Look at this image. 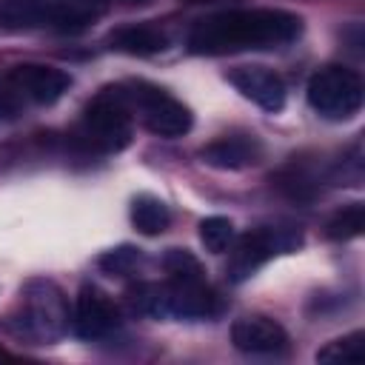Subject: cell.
Segmentation results:
<instances>
[{
	"instance_id": "obj_1",
	"label": "cell",
	"mask_w": 365,
	"mask_h": 365,
	"mask_svg": "<svg viewBox=\"0 0 365 365\" xmlns=\"http://www.w3.org/2000/svg\"><path fill=\"white\" fill-rule=\"evenodd\" d=\"M302 20L285 9H231L200 20L188 34L194 54H231L248 48H279L297 40Z\"/></svg>"
},
{
	"instance_id": "obj_2",
	"label": "cell",
	"mask_w": 365,
	"mask_h": 365,
	"mask_svg": "<svg viewBox=\"0 0 365 365\" xmlns=\"http://www.w3.org/2000/svg\"><path fill=\"white\" fill-rule=\"evenodd\" d=\"M106 0H3L0 23L6 29H54L77 34L106 14Z\"/></svg>"
},
{
	"instance_id": "obj_3",
	"label": "cell",
	"mask_w": 365,
	"mask_h": 365,
	"mask_svg": "<svg viewBox=\"0 0 365 365\" xmlns=\"http://www.w3.org/2000/svg\"><path fill=\"white\" fill-rule=\"evenodd\" d=\"M131 134H134V114L123 86L103 88L86 106L77 125V140L86 148L103 151V154L123 151L131 143Z\"/></svg>"
},
{
	"instance_id": "obj_4",
	"label": "cell",
	"mask_w": 365,
	"mask_h": 365,
	"mask_svg": "<svg viewBox=\"0 0 365 365\" xmlns=\"http://www.w3.org/2000/svg\"><path fill=\"white\" fill-rule=\"evenodd\" d=\"M68 328V305L63 291L48 279H31L23 291L17 314L9 317V331L26 342H57Z\"/></svg>"
},
{
	"instance_id": "obj_5",
	"label": "cell",
	"mask_w": 365,
	"mask_h": 365,
	"mask_svg": "<svg viewBox=\"0 0 365 365\" xmlns=\"http://www.w3.org/2000/svg\"><path fill=\"white\" fill-rule=\"evenodd\" d=\"M123 91H125L131 108L140 111V120L151 134L174 140V137H182L191 131L194 117H191L188 106H182L165 88H160L148 80H128V83H123Z\"/></svg>"
},
{
	"instance_id": "obj_6",
	"label": "cell",
	"mask_w": 365,
	"mask_h": 365,
	"mask_svg": "<svg viewBox=\"0 0 365 365\" xmlns=\"http://www.w3.org/2000/svg\"><path fill=\"white\" fill-rule=\"evenodd\" d=\"M308 106L325 120H348L362 106V80L354 68L325 66L308 80Z\"/></svg>"
},
{
	"instance_id": "obj_7",
	"label": "cell",
	"mask_w": 365,
	"mask_h": 365,
	"mask_svg": "<svg viewBox=\"0 0 365 365\" xmlns=\"http://www.w3.org/2000/svg\"><path fill=\"white\" fill-rule=\"evenodd\" d=\"M302 242V234L297 228H279V225H259L248 234H242L237 240V245L231 248L225 274L231 282H245L254 271H259L271 257L294 251Z\"/></svg>"
},
{
	"instance_id": "obj_8",
	"label": "cell",
	"mask_w": 365,
	"mask_h": 365,
	"mask_svg": "<svg viewBox=\"0 0 365 365\" xmlns=\"http://www.w3.org/2000/svg\"><path fill=\"white\" fill-rule=\"evenodd\" d=\"M9 86L17 97H26L37 106H51L71 88V74L43 63H20L9 71Z\"/></svg>"
},
{
	"instance_id": "obj_9",
	"label": "cell",
	"mask_w": 365,
	"mask_h": 365,
	"mask_svg": "<svg viewBox=\"0 0 365 365\" xmlns=\"http://www.w3.org/2000/svg\"><path fill=\"white\" fill-rule=\"evenodd\" d=\"M120 328V308L114 305V299L86 282L77 294V302H74V331L80 339H103L108 334H114Z\"/></svg>"
},
{
	"instance_id": "obj_10",
	"label": "cell",
	"mask_w": 365,
	"mask_h": 365,
	"mask_svg": "<svg viewBox=\"0 0 365 365\" xmlns=\"http://www.w3.org/2000/svg\"><path fill=\"white\" fill-rule=\"evenodd\" d=\"M228 83L248 97L251 103H257L262 111H282L285 106V83L277 71L265 68V66H237L228 71Z\"/></svg>"
},
{
	"instance_id": "obj_11",
	"label": "cell",
	"mask_w": 365,
	"mask_h": 365,
	"mask_svg": "<svg viewBox=\"0 0 365 365\" xmlns=\"http://www.w3.org/2000/svg\"><path fill=\"white\" fill-rule=\"evenodd\" d=\"M200 157L214 168L240 171L262 160V143L257 134H222L214 143H208L200 151Z\"/></svg>"
},
{
	"instance_id": "obj_12",
	"label": "cell",
	"mask_w": 365,
	"mask_h": 365,
	"mask_svg": "<svg viewBox=\"0 0 365 365\" xmlns=\"http://www.w3.org/2000/svg\"><path fill=\"white\" fill-rule=\"evenodd\" d=\"M231 342L245 354H279L288 345V334L271 317H240L231 325Z\"/></svg>"
},
{
	"instance_id": "obj_13",
	"label": "cell",
	"mask_w": 365,
	"mask_h": 365,
	"mask_svg": "<svg viewBox=\"0 0 365 365\" xmlns=\"http://www.w3.org/2000/svg\"><path fill=\"white\" fill-rule=\"evenodd\" d=\"M168 294V317L177 319H208L220 311L217 294L208 288L205 279L197 282H165Z\"/></svg>"
},
{
	"instance_id": "obj_14",
	"label": "cell",
	"mask_w": 365,
	"mask_h": 365,
	"mask_svg": "<svg viewBox=\"0 0 365 365\" xmlns=\"http://www.w3.org/2000/svg\"><path fill=\"white\" fill-rule=\"evenodd\" d=\"M108 46L114 51L131 54V57H148V54H160L168 48V37L165 31H160L157 26H123L117 31L108 34Z\"/></svg>"
},
{
	"instance_id": "obj_15",
	"label": "cell",
	"mask_w": 365,
	"mask_h": 365,
	"mask_svg": "<svg viewBox=\"0 0 365 365\" xmlns=\"http://www.w3.org/2000/svg\"><path fill=\"white\" fill-rule=\"evenodd\" d=\"M131 222H134V228L140 234L157 237V234H163L168 228L171 211H168V205L160 197H154V194H137L131 200Z\"/></svg>"
},
{
	"instance_id": "obj_16",
	"label": "cell",
	"mask_w": 365,
	"mask_h": 365,
	"mask_svg": "<svg viewBox=\"0 0 365 365\" xmlns=\"http://www.w3.org/2000/svg\"><path fill=\"white\" fill-rule=\"evenodd\" d=\"M128 305H131L137 314H143V317L165 319V317H168L165 282H137L134 288H128Z\"/></svg>"
},
{
	"instance_id": "obj_17",
	"label": "cell",
	"mask_w": 365,
	"mask_h": 365,
	"mask_svg": "<svg viewBox=\"0 0 365 365\" xmlns=\"http://www.w3.org/2000/svg\"><path fill=\"white\" fill-rule=\"evenodd\" d=\"M362 228H365V205H362V202H348V205H342V208L334 211V217L325 222L328 240H336V242H345V240L359 237Z\"/></svg>"
},
{
	"instance_id": "obj_18",
	"label": "cell",
	"mask_w": 365,
	"mask_h": 365,
	"mask_svg": "<svg viewBox=\"0 0 365 365\" xmlns=\"http://www.w3.org/2000/svg\"><path fill=\"white\" fill-rule=\"evenodd\" d=\"M163 268L171 282H197L205 279L202 262L188 251V248H168L163 254Z\"/></svg>"
},
{
	"instance_id": "obj_19",
	"label": "cell",
	"mask_w": 365,
	"mask_h": 365,
	"mask_svg": "<svg viewBox=\"0 0 365 365\" xmlns=\"http://www.w3.org/2000/svg\"><path fill=\"white\" fill-rule=\"evenodd\" d=\"M365 359V334L354 331L348 336L331 339L317 351V362H362Z\"/></svg>"
},
{
	"instance_id": "obj_20",
	"label": "cell",
	"mask_w": 365,
	"mask_h": 365,
	"mask_svg": "<svg viewBox=\"0 0 365 365\" xmlns=\"http://www.w3.org/2000/svg\"><path fill=\"white\" fill-rule=\"evenodd\" d=\"M97 265L108 274V277H131L140 271L143 265V251L134 248V245H117V248H108Z\"/></svg>"
},
{
	"instance_id": "obj_21",
	"label": "cell",
	"mask_w": 365,
	"mask_h": 365,
	"mask_svg": "<svg viewBox=\"0 0 365 365\" xmlns=\"http://www.w3.org/2000/svg\"><path fill=\"white\" fill-rule=\"evenodd\" d=\"M200 240H202V245H205L211 254H222V251H228L231 242H234V222H231L228 217H220V214L205 217V220L200 222Z\"/></svg>"
},
{
	"instance_id": "obj_22",
	"label": "cell",
	"mask_w": 365,
	"mask_h": 365,
	"mask_svg": "<svg viewBox=\"0 0 365 365\" xmlns=\"http://www.w3.org/2000/svg\"><path fill=\"white\" fill-rule=\"evenodd\" d=\"M125 3H148V0H125Z\"/></svg>"
}]
</instances>
